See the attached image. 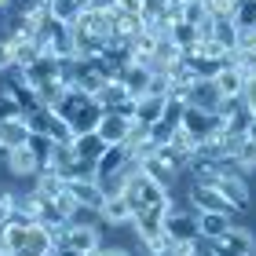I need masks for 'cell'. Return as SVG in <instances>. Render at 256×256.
Wrapping results in <instances>:
<instances>
[{
  "label": "cell",
  "instance_id": "1",
  "mask_svg": "<svg viewBox=\"0 0 256 256\" xmlns=\"http://www.w3.org/2000/svg\"><path fill=\"white\" fill-rule=\"evenodd\" d=\"M59 118H66V124L74 128V136L80 132H96L99 128V118H102V106L96 96H88V92H77V88H66L62 102L55 106Z\"/></svg>",
  "mask_w": 256,
  "mask_h": 256
},
{
  "label": "cell",
  "instance_id": "2",
  "mask_svg": "<svg viewBox=\"0 0 256 256\" xmlns=\"http://www.w3.org/2000/svg\"><path fill=\"white\" fill-rule=\"evenodd\" d=\"M124 198H128V205H132L136 212H139V208H154V205H172V190L161 180H154L150 172H143L139 165L128 172Z\"/></svg>",
  "mask_w": 256,
  "mask_h": 256
},
{
  "label": "cell",
  "instance_id": "3",
  "mask_svg": "<svg viewBox=\"0 0 256 256\" xmlns=\"http://www.w3.org/2000/svg\"><path fill=\"white\" fill-rule=\"evenodd\" d=\"M106 246V227H92V224H66L55 230V249L77 252V256H96Z\"/></svg>",
  "mask_w": 256,
  "mask_h": 256
},
{
  "label": "cell",
  "instance_id": "4",
  "mask_svg": "<svg viewBox=\"0 0 256 256\" xmlns=\"http://www.w3.org/2000/svg\"><path fill=\"white\" fill-rule=\"evenodd\" d=\"M165 234L172 238V246L198 242V238H202L198 212H194V208H183V205H168V208H165Z\"/></svg>",
  "mask_w": 256,
  "mask_h": 256
},
{
  "label": "cell",
  "instance_id": "5",
  "mask_svg": "<svg viewBox=\"0 0 256 256\" xmlns=\"http://www.w3.org/2000/svg\"><path fill=\"white\" fill-rule=\"evenodd\" d=\"M180 128L194 139V143H205V139H212L216 132H224V118H220V114H205V110H198V106H187Z\"/></svg>",
  "mask_w": 256,
  "mask_h": 256
},
{
  "label": "cell",
  "instance_id": "6",
  "mask_svg": "<svg viewBox=\"0 0 256 256\" xmlns=\"http://www.w3.org/2000/svg\"><path fill=\"white\" fill-rule=\"evenodd\" d=\"M187 202H190L194 212H234V205H230L216 187H208V183H190ZM234 216H238V212H234Z\"/></svg>",
  "mask_w": 256,
  "mask_h": 256
},
{
  "label": "cell",
  "instance_id": "7",
  "mask_svg": "<svg viewBox=\"0 0 256 256\" xmlns=\"http://www.w3.org/2000/svg\"><path fill=\"white\" fill-rule=\"evenodd\" d=\"M118 80L139 99V96H146V92H150V84H154V70H150V62H143V59H128L118 70Z\"/></svg>",
  "mask_w": 256,
  "mask_h": 256
},
{
  "label": "cell",
  "instance_id": "8",
  "mask_svg": "<svg viewBox=\"0 0 256 256\" xmlns=\"http://www.w3.org/2000/svg\"><path fill=\"white\" fill-rule=\"evenodd\" d=\"M74 26L96 33V37H102V40H110L114 33H118V11L114 8H84V15H80Z\"/></svg>",
  "mask_w": 256,
  "mask_h": 256
},
{
  "label": "cell",
  "instance_id": "9",
  "mask_svg": "<svg viewBox=\"0 0 256 256\" xmlns=\"http://www.w3.org/2000/svg\"><path fill=\"white\" fill-rule=\"evenodd\" d=\"M139 161L132 158V150H128L124 143H118V146H106L99 154V161H96V180H102V176H118V172H128V168H136Z\"/></svg>",
  "mask_w": 256,
  "mask_h": 256
},
{
  "label": "cell",
  "instance_id": "10",
  "mask_svg": "<svg viewBox=\"0 0 256 256\" xmlns=\"http://www.w3.org/2000/svg\"><path fill=\"white\" fill-rule=\"evenodd\" d=\"M4 168H8V176L11 180H33L40 172V165H37V158H33V150L30 146H11V150H4Z\"/></svg>",
  "mask_w": 256,
  "mask_h": 256
},
{
  "label": "cell",
  "instance_id": "11",
  "mask_svg": "<svg viewBox=\"0 0 256 256\" xmlns=\"http://www.w3.org/2000/svg\"><path fill=\"white\" fill-rule=\"evenodd\" d=\"M132 128H136V121L128 118V114L102 110V118H99V128H96V132L102 136V143H106V146H118V143H124V139L132 136Z\"/></svg>",
  "mask_w": 256,
  "mask_h": 256
},
{
  "label": "cell",
  "instance_id": "12",
  "mask_svg": "<svg viewBox=\"0 0 256 256\" xmlns=\"http://www.w3.org/2000/svg\"><path fill=\"white\" fill-rule=\"evenodd\" d=\"M99 106L102 110H114V114H128V118H132V106H136V96H132V92H128L124 84H121V80L118 77H114V80H106V84H102L99 88Z\"/></svg>",
  "mask_w": 256,
  "mask_h": 256
},
{
  "label": "cell",
  "instance_id": "13",
  "mask_svg": "<svg viewBox=\"0 0 256 256\" xmlns=\"http://www.w3.org/2000/svg\"><path fill=\"white\" fill-rule=\"evenodd\" d=\"M187 106H198L205 114H220V106H224V96H220V88L212 84V80H202L198 77L190 92H187Z\"/></svg>",
  "mask_w": 256,
  "mask_h": 256
},
{
  "label": "cell",
  "instance_id": "14",
  "mask_svg": "<svg viewBox=\"0 0 256 256\" xmlns=\"http://www.w3.org/2000/svg\"><path fill=\"white\" fill-rule=\"evenodd\" d=\"M66 194L80 208H102V202H106V194H102V187L96 180H66Z\"/></svg>",
  "mask_w": 256,
  "mask_h": 256
},
{
  "label": "cell",
  "instance_id": "15",
  "mask_svg": "<svg viewBox=\"0 0 256 256\" xmlns=\"http://www.w3.org/2000/svg\"><path fill=\"white\" fill-rule=\"evenodd\" d=\"M165 99H168V96H158V92H146V96H139L136 106H132V121L143 124V128H150L154 121H161V114H165Z\"/></svg>",
  "mask_w": 256,
  "mask_h": 256
},
{
  "label": "cell",
  "instance_id": "16",
  "mask_svg": "<svg viewBox=\"0 0 256 256\" xmlns=\"http://www.w3.org/2000/svg\"><path fill=\"white\" fill-rule=\"evenodd\" d=\"M99 216H102V227H132V216H136V208L128 205V198H106L99 208Z\"/></svg>",
  "mask_w": 256,
  "mask_h": 256
},
{
  "label": "cell",
  "instance_id": "17",
  "mask_svg": "<svg viewBox=\"0 0 256 256\" xmlns=\"http://www.w3.org/2000/svg\"><path fill=\"white\" fill-rule=\"evenodd\" d=\"M246 74H242L238 66H220V74L212 77V84L220 88V96L224 99H242V92H246Z\"/></svg>",
  "mask_w": 256,
  "mask_h": 256
},
{
  "label": "cell",
  "instance_id": "18",
  "mask_svg": "<svg viewBox=\"0 0 256 256\" xmlns=\"http://www.w3.org/2000/svg\"><path fill=\"white\" fill-rule=\"evenodd\" d=\"M220 242H224V246L234 252V256H256V234H252L246 224H234Z\"/></svg>",
  "mask_w": 256,
  "mask_h": 256
},
{
  "label": "cell",
  "instance_id": "19",
  "mask_svg": "<svg viewBox=\"0 0 256 256\" xmlns=\"http://www.w3.org/2000/svg\"><path fill=\"white\" fill-rule=\"evenodd\" d=\"M30 143V124L26 118H15V121H0V150H11V146H26Z\"/></svg>",
  "mask_w": 256,
  "mask_h": 256
},
{
  "label": "cell",
  "instance_id": "20",
  "mask_svg": "<svg viewBox=\"0 0 256 256\" xmlns=\"http://www.w3.org/2000/svg\"><path fill=\"white\" fill-rule=\"evenodd\" d=\"M198 224L205 238H224L234 227V212H198Z\"/></svg>",
  "mask_w": 256,
  "mask_h": 256
},
{
  "label": "cell",
  "instance_id": "21",
  "mask_svg": "<svg viewBox=\"0 0 256 256\" xmlns=\"http://www.w3.org/2000/svg\"><path fill=\"white\" fill-rule=\"evenodd\" d=\"M102 150H106V143H102L99 132H80V136H74V154L80 161H92V165H96Z\"/></svg>",
  "mask_w": 256,
  "mask_h": 256
},
{
  "label": "cell",
  "instance_id": "22",
  "mask_svg": "<svg viewBox=\"0 0 256 256\" xmlns=\"http://www.w3.org/2000/svg\"><path fill=\"white\" fill-rule=\"evenodd\" d=\"M168 37L176 40V48L187 55V52H194L198 44H202V33H198V26H190V22H176V26L168 30Z\"/></svg>",
  "mask_w": 256,
  "mask_h": 256
},
{
  "label": "cell",
  "instance_id": "23",
  "mask_svg": "<svg viewBox=\"0 0 256 256\" xmlns=\"http://www.w3.org/2000/svg\"><path fill=\"white\" fill-rule=\"evenodd\" d=\"M220 48H227V52H234L238 48V26L230 18H212V33H208Z\"/></svg>",
  "mask_w": 256,
  "mask_h": 256
},
{
  "label": "cell",
  "instance_id": "24",
  "mask_svg": "<svg viewBox=\"0 0 256 256\" xmlns=\"http://www.w3.org/2000/svg\"><path fill=\"white\" fill-rule=\"evenodd\" d=\"M48 11L55 22H62V26H74V22L84 15V8L77 4V0H48Z\"/></svg>",
  "mask_w": 256,
  "mask_h": 256
},
{
  "label": "cell",
  "instance_id": "25",
  "mask_svg": "<svg viewBox=\"0 0 256 256\" xmlns=\"http://www.w3.org/2000/svg\"><path fill=\"white\" fill-rule=\"evenodd\" d=\"M114 11H118V8H114ZM146 30V22H143V15H132V11H118V33H114V37H118V40H132L136 37V33H143Z\"/></svg>",
  "mask_w": 256,
  "mask_h": 256
},
{
  "label": "cell",
  "instance_id": "26",
  "mask_svg": "<svg viewBox=\"0 0 256 256\" xmlns=\"http://www.w3.org/2000/svg\"><path fill=\"white\" fill-rule=\"evenodd\" d=\"M30 150H33V158H37V165L40 168H48L52 165V150H55V139L52 136H44V132H30V143H26Z\"/></svg>",
  "mask_w": 256,
  "mask_h": 256
},
{
  "label": "cell",
  "instance_id": "27",
  "mask_svg": "<svg viewBox=\"0 0 256 256\" xmlns=\"http://www.w3.org/2000/svg\"><path fill=\"white\" fill-rule=\"evenodd\" d=\"M230 22L238 30H256V0H238L230 11Z\"/></svg>",
  "mask_w": 256,
  "mask_h": 256
},
{
  "label": "cell",
  "instance_id": "28",
  "mask_svg": "<svg viewBox=\"0 0 256 256\" xmlns=\"http://www.w3.org/2000/svg\"><path fill=\"white\" fill-rule=\"evenodd\" d=\"M183 114H187V96H168V99H165V114H161V121H168V124L180 128Z\"/></svg>",
  "mask_w": 256,
  "mask_h": 256
},
{
  "label": "cell",
  "instance_id": "29",
  "mask_svg": "<svg viewBox=\"0 0 256 256\" xmlns=\"http://www.w3.org/2000/svg\"><path fill=\"white\" fill-rule=\"evenodd\" d=\"M146 136H150V143L154 146H168L172 139H176V124H168V121H154L146 128Z\"/></svg>",
  "mask_w": 256,
  "mask_h": 256
},
{
  "label": "cell",
  "instance_id": "30",
  "mask_svg": "<svg viewBox=\"0 0 256 256\" xmlns=\"http://www.w3.org/2000/svg\"><path fill=\"white\" fill-rule=\"evenodd\" d=\"M48 136L55 139V143H74V128H70V124H66V118H59V114H52Z\"/></svg>",
  "mask_w": 256,
  "mask_h": 256
},
{
  "label": "cell",
  "instance_id": "31",
  "mask_svg": "<svg viewBox=\"0 0 256 256\" xmlns=\"http://www.w3.org/2000/svg\"><path fill=\"white\" fill-rule=\"evenodd\" d=\"M15 118H22V106H18V99L4 88L0 92V121H15Z\"/></svg>",
  "mask_w": 256,
  "mask_h": 256
},
{
  "label": "cell",
  "instance_id": "32",
  "mask_svg": "<svg viewBox=\"0 0 256 256\" xmlns=\"http://www.w3.org/2000/svg\"><path fill=\"white\" fill-rule=\"evenodd\" d=\"M168 4L172 0H143V11H139V15H143V22H158L168 11Z\"/></svg>",
  "mask_w": 256,
  "mask_h": 256
},
{
  "label": "cell",
  "instance_id": "33",
  "mask_svg": "<svg viewBox=\"0 0 256 256\" xmlns=\"http://www.w3.org/2000/svg\"><path fill=\"white\" fill-rule=\"evenodd\" d=\"M242 102H246V106H249V114L256 118V77H249V80H246V92H242Z\"/></svg>",
  "mask_w": 256,
  "mask_h": 256
},
{
  "label": "cell",
  "instance_id": "34",
  "mask_svg": "<svg viewBox=\"0 0 256 256\" xmlns=\"http://www.w3.org/2000/svg\"><path fill=\"white\" fill-rule=\"evenodd\" d=\"M96 256H139L136 249H128V246H118V242H114V246H102Z\"/></svg>",
  "mask_w": 256,
  "mask_h": 256
},
{
  "label": "cell",
  "instance_id": "35",
  "mask_svg": "<svg viewBox=\"0 0 256 256\" xmlns=\"http://www.w3.org/2000/svg\"><path fill=\"white\" fill-rule=\"evenodd\" d=\"M114 8H118V11H132V15H139V11H143V0H114Z\"/></svg>",
  "mask_w": 256,
  "mask_h": 256
},
{
  "label": "cell",
  "instance_id": "36",
  "mask_svg": "<svg viewBox=\"0 0 256 256\" xmlns=\"http://www.w3.org/2000/svg\"><path fill=\"white\" fill-rule=\"evenodd\" d=\"M242 136H246V139H252V143H256V118H249V124H246V132H242Z\"/></svg>",
  "mask_w": 256,
  "mask_h": 256
},
{
  "label": "cell",
  "instance_id": "37",
  "mask_svg": "<svg viewBox=\"0 0 256 256\" xmlns=\"http://www.w3.org/2000/svg\"><path fill=\"white\" fill-rule=\"evenodd\" d=\"M11 8V0H0V15H4V11Z\"/></svg>",
  "mask_w": 256,
  "mask_h": 256
},
{
  "label": "cell",
  "instance_id": "38",
  "mask_svg": "<svg viewBox=\"0 0 256 256\" xmlns=\"http://www.w3.org/2000/svg\"><path fill=\"white\" fill-rule=\"evenodd\" d=\"M52 256H66V252H62V249H55V252H52Z\"/></svg>",
  "mask_w": 256,
  "mask_h": 256
},
{
  "label": "cell",
  "instance_id": "39",
  "mask_svg": "<svg viewBox=\"0 0 256 256\" xmlns=\"http://www.w3.org/2000/svg\"><path fill=\"white\" fill-rule=\"evenodd\" d=\"M40 4H48V0H40Z\"/></svg>",
  "mask_w": 256,
  "mask_h": 256
},
{
  "label": "cell",
  "instance_id": "40",
  "mask_svg": "<svg viewBox=\"0 0 256 256\" xmlns=\"http://www.w3.org/2000/svg\"><path fill=\"white\" fill-rule=\"evenodd\" d=\"M0 158H4V150H0Z\"/></svg>",
  "mask_w": 256,
  "mask_h": 256
}]
</instances>
